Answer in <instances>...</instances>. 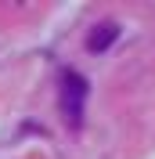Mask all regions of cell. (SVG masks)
<instances>
[{
  "label": "cell",
  "instance_id": "obj_1",
  "mask_svg": "<svg viewBox=\"0 0 155 159\" xmlns=\"http://www.w3.org/2000/svg\"><path fill=\"white\" fill-rule=\"evenodd\" d=\"M87 80L79 76L76 69H65L61 72V90H58V109H61V119H65L69 130H79L83 127V105H87Z\"/></svg>",
  "mask_w": 155,
  "mask_h": 159
},
{
  "label": "cell",
  "instance_id": "obj_2",
  "mask_svg": "<svg viewBox=\"0 0 155 159\" xmlns=\"http://www.w3.org/2000/svg\"><path fill=\"white\" fill-rule=\"evenodd\" d=\"M116 36H119V25L116 22H105V25H97V29L87 36V51L101 54V51H108L112 43H116Z\"/></svg>",
  "mask_w": 155,
  "mask_h": 159
}]
</instances>
